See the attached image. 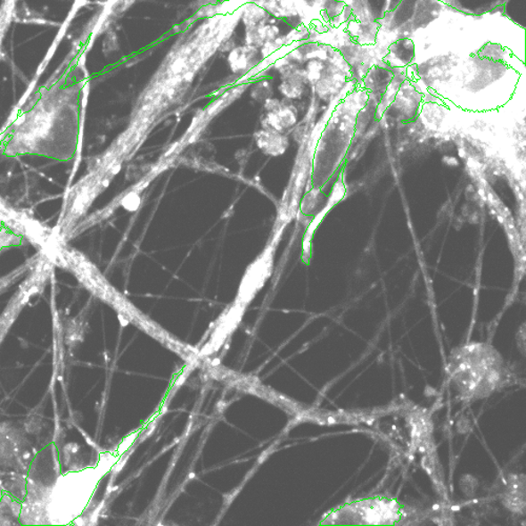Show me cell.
Returning a JSON list of instances; mask_svg holds the SVG:
<instances>
[{"label":"cell","mask_w":526,"mask_h":526,"mask_svg":"<svg viewBox=\"0 0 526 526\" xmlns=\"http://www.w3.org/2000/svg\"><path fill=\"white\" fill-rule=\"evenodd\" d=\"M78 93L45 92L0 131V158L38 156L79 161L85 119Z\"/></svg>","instance_id":"cell-1"},{"label":"cell","mask_w":526,"mask_h":526,"mask_svg":"<svg viewBox=\"0 0 526 526\" xmlns=\"http://www.w3.org/2000/svg\"><path fill=\"white\" fill-rule=\"evenodd\" d=\"M452 365L455 382L467 397L489 395L501 382L499 354L487 344L465 347Z\"/></svg>","instance_id":"cell-2"},{"label":"cell","mask_w":526,"mask_h":526,"mask_svg":"<svg viewBox=\"0 0 526 526\" xmlns=\"http://www.w3.org/2000/svg\"><path fill=\"white\" fill-rule=\"evenodd\" d=\"M56 242L54 231L21 210L11 208L0 198V254L26 243L37 245L40 251L52 248Z\"/></svg>","instance_id":"cell-3"},{"label":"cell","mask_w":526,"mask_h":526,"mask_svg":"<svg viewBox=\"0 0 526 526\" xmlns=\"http://www.w3.org/2000/svg\"><path fill=\"white\" fill-rule=\"evenodd\" d=\"M290 210L286 208L284 201L282 202V209L279 210V220L275 224L272 236L268 238L265 249L257 259L251 263L245 271L241 288H239L236 308H242L254 298L257 292L263 288V285L271 277L274 267V257L284 230L290 219Z\"/></svg>","instance_id":"cell-4"},{"label":"cell","mask_w":526,"mask_h":526,"mask_svg":"<svg viewBox=\"0 0 526 526\" xmlns=\"http://www.w3.org/2000/svg\"><path fill=\"white\" fill-rule=\"evenodd\" d=\"M254 139L263 153L271 156H279L284 153L288 149L289 140L283 133L268 130V128H262V130L256 132Z\"/></svg>","instance_id":"cell-5"}]
</instances>
